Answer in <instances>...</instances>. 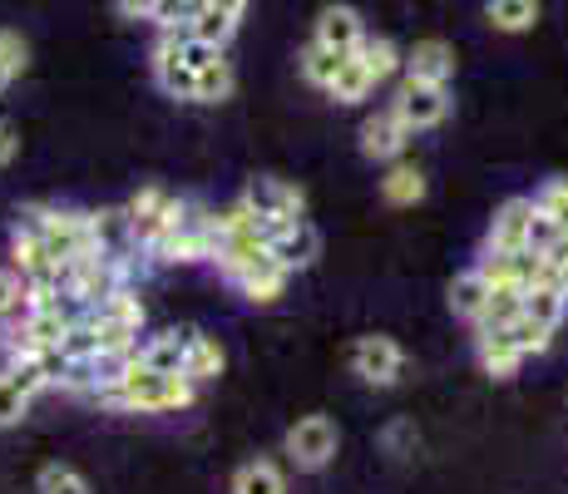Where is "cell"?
Returning a JSON list of instances; mask_svg holds the SVG:
<instances>
[{"label": "cell", "instance_id": "cell-20", "mask_svg": "<svg viewBox=\"0 0 568 494\" xmlns=\"http://www.w3.org/2000/svg\"><path fill=\"white\" fill-rule=\"evenodd\" d=\"M233 494H287V475H282L277 460H247L233 475Z\"/></svg>", "mask_w": 568, "mask_h": 494}, {"label": "cell", "instance_id": "cell-30", "mask_svg": "<svg viewBox=\"0 0 568 494\" xmlns=\"http://www.w3.org/2000/svg\"><path fill=\"white\" fill-rule=\"evenodd\" d=\"M36 494H94V490H90V480H84L74 465L50 460V465L36 475Z\"/></svg>", "mask_w": 568, "mask_h": 494}, {"label": "cell", "instance_id": "cell-26", "mask_svg": "<svg viewBox=\"0 0 568 494\" xmlns=\"http://www.w3.org/2000/svg\"><path fill=\"white\" fill-rule=\"evenodd\" d=\"M139 366L183 376V332H163V336H149V342H139Z\"/></svg>", "mask_w": 568, "mask_h": 494}, {"label": "cell", "instance_id": "cell-5", "mask_svg": "<svg viewBox=\"0 0 568 494\" xmlns=\"http://www.w3.org/2000/svg\"><path fill=\"white\" fill-rule=\"evenodd\" d=\"M336 445H342V431H336L332 415H302L287 431V441H282L297 470H326L336 460Z\"/></svg>", "mask_w": 568, "mask_h": 494}, {"label": "cell", "instance_id": "cell-7", "mask_svg": "<svg viewBox=\"0 0 568 494\" xmlns=\"http://www.w3.org/2000/svg\"><path fill=\"white\" fill-rule=\"evenodd\" d=\"M352 371L366 386H396L400 371H406V351L390 342V336H362L352 346Z\"/></svg>", "mask_w": 568, "mask_h": 494}, {"label": "cell", "instance_id": "cell-11", "mask_svg": "<svg viewBox=\"0 0 568 494\" xmlns=\"http://www.w3.org/2000/svg\"><path fill=\"white\" fill-rule=\"evenodd\" d=\"M287 278H292V272L282 268V262L272 258V252H262L257 262H247V268H237L227 282H233V288L243 292L247 302H277V296L287 292Z\"/></svg>", "mask_w": 568, "mask_h": 494}, {"label": "cell", "instance_id": "cell-9", "mask_svg": "<svg viewBox=\"0 0 568 494\" xmlns=\"http://www.w3.org/2000/svg\"><path fill=\"white\" fill-rule=\"evenodd\" d=\"M410 129L400 124V114L396 109H376V114H366L362 119V153L371 163H396L400 153L410 149Z\"/></svg>", "mask_w": 568, "mask_h": 494}, {"label": "cell", "instance_id": "cell-14", "mask_svg": "<svg viewBox=\"0 0 568 494\" xmlns=\"http://www.w3.org/2000/svg\"><path fill=\"white\" fill-rule=\"evenodd\" d=\"M475 356H479V371H485V376H495V381H515L519 366L529 361L515 346V336H509V332H479L475 336Z\"/></svg>", "mask_w": 568, "mask_h": 494}, {"label": "cell", "instance_id": "cell-27", "mask_svg": "<svg viewBox=\"0 0 568 494\" xmlns=\"http://www.w3.org/2000/svg\"><path fill=\"white\" fill-rule=\"evenodd\" d=\"M233 90H237L233 60L217 54V60H207L199 70V94H193V104H223V99H233Z\"/></svg>", "mask_w": 568, "mask_h": 494}, {"label": "cell", "instance_id": "cell-8", "mask_svg": "<svg viewBox=\"0 0 568 494\" xmlns=\"http://www.w3.org/2000/svg\"><path fill=\"white\" fill-rule=\"evenodd\" d=\"M10 268H16L26 282H60L64 262L54 258L50 243L36 233V228L16 223V238H10Z\"/></svg>", "mask_w": 568, "mask_h": 494}, {"label": "cell", "instance_id": "cell-16", "mask_svg": "<svg viewBox=\"0 0 568 494\" xmlns=\"http://www.w3.org/2000/svg\"><path fill=\"white\" fill-rule=\"evenodd\" d=\"M272 258L282 262L287 272H302V268H312L316 258H322V238H316V228L302 218V223H287L277 238H272Z\"/></svg>", "mask_w": 568, "mask_h": 494}, {"label": "cell", "instance_id": "cell-33", "mask_svg": "<svg viewBox=\"0 0 568 494\" xmlns=\"http://www.w3.org/2000/svg\"><path fill=\"white\" fill-rule=\"evenodd\" d=\"M534 203H539L544 213H549V218H559V223L568 228V179H549L539 193H534Z\"/></svg>", "mask_w": 568, "mask_h": 494}, {"label": "cell", "instance_id": "cell-21", "mask_svg": "<svg viewBox=\"0 0 568 494\" xmlns=\"http://www.w3.org/2000/svg\"><path fill=\"white\" fill-rule=\"evenodd\" d=\"M381 198H386L390 208H415L425 198V173L415 169V163H390V173L381 179Z\"/></svg>", "mask_w": 568, "mask_h": 494}, {"label": "cell", "instance_id": "cell-32", "mask_svg": "<svg viewBox=\"0 0 568 494\" xmlns=\"http://www.w3.org/2000/svg\"><path fill=\"white\" fill-rule=\"evenodd\" d=\"M16 312H26V278L16 268H0V322H10Z\"/></svg>", "mask_w": 568, "mask_h": 494}, {"label": "cell", "instance_id": "cell-23", "mask_svg": "<svg viewBox=\"0 0 568 494\" xmlns=\"http://www.w3.org/2000/svg\"><path fill=\"white\" fill-rule=\"evenodd\" d=\"M356 54H362V64L371 70V80H376V84L396 80V74L406 70V54H400V50H396V40H386V36H366Z\"/></svg>", "mask_w": 568, "mask_h": 494}, {"label": "cell", "instance_id": "cell-25", "mask_svg": "<svg viewBox=\"0 0 568 494\" xmlns=\"http://www.w3.org/2000/svg\"><path fill=\"white\" fill-rule=\"evenodd\" d=\"M371 90H376V80H371V70L362 64V54H346L326 94H332L336 104H362V99H371Z\"/></svg>", "mask_w": 568, "mask_h": 494}, {"label": "cell", "instance_id": "cell-19", "mask_svg": "<svg viewBox=\"0 0 568 494\" xmlns=\"http://www.w3.org/2000/svg\"><path fill=\"white\" fill-rule=\"evenodd\" d=\"M485 302H489V278L479 268H469L450 282V312L460 316V322L475 326L479 316H485Z\"/></svg>", "mask_w": 568, "mask_h": 494}, {"label": "cell", "instance_id": "cell-36", "mask_svg": "<svg viewBox=\"0 0 568 494\" xmlns=\"http://www.w3.org/2000/svg\"><path fill=\"white\" fill-rule=\"evenodd\" d=\"M386 450H396V455H400V450H415V431H410L406 421H396L386 431Z\"/></svg>", "mask_w": 568, "mask_h": 494}, {"label": "cell", "instance_id": "cell-34", "mask_svg": "<svg viewBox=\"0 0 568 494\" xmlns=\"http://www.w3.org/2000/svg\"><path fill=\"white\" fill-rule=\"evenodd\" d=\"M0 64H6V70L16 74V80L26 74V64H30V46L16 36V30H0Z\"/></svg>", "mask_w": 568, "mask_h": 494}, {"label": "cell", "instance_id": "cell-37", "mask_svg": "<svg viewBox=\"0 0 568 494\" xmlns=\"http://www.w3.org/2000/svg\"><path fill=\"white\" fill-rule=\"evenodd\" d=\"M10 80H16V74H10V70H6V64H0V94H6V90H10Z\"/></svg>", "mask_w": 568, "mask_h": 494}, {"label": "cell", "instance_id": "cell-24", "mask_svg": "<svg viewBox=\"0 0 568 494\" xmlns=\"http://www.w3.org/2000/svg\"><path fill=\"white\" fill-rule=\"evenodd\" d=\"M485 20L505 36H524L539 20V0H485Z\"/></svg>", "mask_w": 568, "mask_h": 494}, {"label": "cell", "instance_id": "cell-28", "mask_svg": "<svg viewBox=\"0 0 568 494\" xmlns=\"http://www.w3.org/2000/svg\"><path fill=\"white\" fill-rule=\"evenodd\" d=\"M509 336H515V346L524 351V356H544V351L554 346V332H559V326H549V322H539V316H529V312H519L515 322L505 326Z\"/></svg>", "mask_w": 568, "mask_h": 494}, {"label": "cell", "instance_id": "cell-17", "mask_svg": "<svg viewBox=\"0 0 568 494\" xmlns=\"http://www.w3.org/2000/svg\"><path fill=\"white\" fill-rule=\"evenodd\" d=\"M223 366H227L223 346H217L207 332H193V326H189V332H183V376L199 381V386H207V381L223 376Z\"/></svg>", "mask_w": 568, "mask_h": 494}, {"label": "cell", "instance_id": "cell-18", "mask_svg": "<svg viewBox=\"0 0 568 494\" xmlns=\"http://www.w3.org/2000/svg\"><path fill=\"white\" fill-rule=\"evenodd\" d=\"M519 312H524V288L519 282H489V302H485V316L475 322V332H505Z\"/></svg>", "mask_w": 568, "mask_h": 494}, {"label": "cell", "instance_id": "cell-35", "mask_svg": "<svg viewBox=\"0 0 568 494\" xmlns=\"http://www.w3.org/2000/svg\"><path fill=\"white\" fill-rule=\"evenodd\" d=\"M16 153H20L16 124H10V119H0V169H6V163H16Z\"/></svg>", "mask_w": 568, "mask_h": 494}, {"label": "cell", "instance_id": "cell-15", "mask_svg": "<svg viewBox=\"0 0 568 494\" xmlns=\"http://www.w3.org/2000/svg\"><path fill=\"white\" fill-rule=\"evenodd\" d=\"M316 40L332 46V50H342V54H356L362 40H366V20L356 16L352 6H326L322 16H316Z\"/></svg>", "mask_w": 568, "mask_h": 494}, {"label": "cell", "instance_id": "cell-31", "mask_svg": "<svg viewBox=\"0 0 568 494\" xmlns=\"http://www.w3.org/2000/svg\"><path fill=\"white\" fill-rule=\"evenodd\" d=\"M30 405H36V395L20 386L10 371H0V431H10V425H20L30 415Z\"/></svg>", "mask_w": 568, "mask_h": 494}, {"label": "cell", "instance_id": "cell-3", "mask_svg": "<svg viewBox=\"0 0 568 494\" xmlns=\"http://www.w3.org/2000/svg\"><path fill=\"white\" fill-rule=\"evenodd\" d=\"M20 223L36 228L40 238L50 243V252L60 262L84 258V252H100V233H94V213H80V208H50V203H30L20 213ZM109 252V248H104Z\"/></svg>", "mask_w": 568, "mask_h": 494}, {"label": "cell", "instance_id": "cell-1", "mask_svg": "<svg viewBox=\"0 0 568 494\" xmlns=\"http://www.w3.org/2000/svg\"><path fill=\"white\" fill-rule=\"evenodd\" d=\"M100 405L114 411H134V415H159V411H189L199 401V381L189 376H169V371H149V366H129L114 386H104L94 395Z\"/></svg>", "mask_w": 568, "mask_h": 494}, {"label": "cell", "instance_id": "cell-12", "mask_svg": "<svg viewBox=\"0 0 568 494\" xmlns=\"http://www.w3.org/2000/svg\"><path fill=\"white\" fill-rule=\"evenodd\" d=\"M529 218H534V198H509V203H499L495 218H489L485 248H499V252L529 248Z\"/></svg>", "mask_w": 568, "mask_h": 494}, {"label": "cell", "instance_id": "cell-6", "mask_svg": "<svg viewBox=\"0 0 568 494\" xmlns=\"http://www.w3.org/2000/svg\"><path fill=\"white\" fill-rule=\"evenodd\" d=\"M243 203L262 218H287V223H302V218H307V193H302L292 179H277V173H257V179L247 183Z\"/></svg>", "mask_w": 568, "mask_h": 494}, {"label": "cell", "instance_id": "cell-4", "mask_svg": "<svg viewBox=\"0 0 568 494\" xmlns=\"http://www.w3.org/2000/svg\"><path fill=\"white\" fill-rule=\"evenodd\" d=\"M450 84H430V80H400L396 84V99H390V109L400 114V124L410 129V134H425V129H440L445 119H450Z\"/></svg>", "mask_w": 568, "mask_h": 494}, {"label": "cell", "instance_id": "cell-22", "mask_svg": "<svg viewBox=\"0 0 568 494\" xmlns=\"http://www.w3.org/2000/svg\"><path fill=\"white\" fill-rule=\"evenodd\" d=\"M342 60L346 54L342 50H332V46H322V40H307L297 54V64H302V80L316 84V90H332V80H336V70H342Z\"/></svg>", "mask_w": 568, "mask_h": 494}, {"label": "cell", "instance_id": "cell-29", "mask_svg": "<svg viewBox=\"0 0 568 494\" xmlns=\"http://www.w3.org/2000/svg\"><path fill=\"white\" fill-rule=\"evenodd\" d=\"M90 312L94 316H109V322H129V326H139V332H144V302H139L134 288H114L104 302H94Z\"/></svg>", "mask_w": 568, "mask_h": 494}, {"label": "cell", "instance_id": "cell-2", "mask_svg": "<svg viewBox=\"0 0 568 494\" xmlns=\"http://www.w3.org/2000/svg\"><path fill=\"white\" fill-rule=\"evenodd\" d=\"M213 213L199 203H189V198H173L169 208V223L159 228L154 248H149V258L154 262H213Z\"/></svg>", "mask_w": 568, "mask_h": 494}, {"label": "cell", "instance_id": "cell-13", "mask_svg": "<svg viewBox=\"0 0 568 494\" xmlns=\"http://www.w3.org/2000/svg\"><path fill=\"white\" fill-rule=\"evenodd\" d=\"M406 74L410 80H430V84H450L455 80V46L440 36L415 40L406 50Z\"/></svg>", "mask_w": 568, "mask_h": 494}, {"label": "cell", "instance_id": "cell-10", "mask_svg": "<svg viewBox=\"0 0 568 494\" xmlns=\"http://www.w3.org/2000/svg\"><path fill=\"white\" fill-rule=\"evenodd\" d=\"M169 208H173V198L159 189V183H149V189H139L134 198L124 203V218H129V238H134V248H154V238H159V228L169 223Z\"/></svg>", "mask_w": 568, "mask_h": 494}]
</instances>
